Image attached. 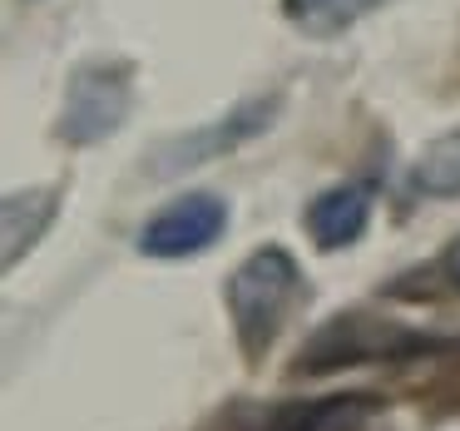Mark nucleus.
Segmentation results:
<instances>
[{
    "label": "nucleus",
    "mask_w": 460,
    "mask_h": 431,
    "mask_svg": "<svg viewBox=\"0 0 460 431\" xmlns=\"http://www.w3.org/2000/svg\"><path fill=\"white\" fill-rule=\"evenodd\" d=\"M430 337L396 328V322L367 318V312H337L327 328L312 332L307 352H302V372H332L351 367V362H376V357H411L426 352Z\"/></svg>",
    "instance_id": "nucleus-3"
},
{
    "label": "nucleus",
    "mask_w": 460,
    "mask_h": 431,
    "mask_svg": "<svg viewBox=\"0 0 460 431\" xmlns=\"http://www.w3.org/2000/svg\"><path fill=\"white\" fill-rule=\"evenodd\" d=\"M367 417H371V401L361 397V391H347V397H327V401L292 407L278 431H361Z\"/></svg>",
    "instance_id": "nucleus-9"
},
{
    "label": "nucleus",
    "mask_w": 460,
    "mask_h": 431,
    "mask_svg": "<svg viewBox=\"0 0 460 431\" xmlns=\"http://www.w3.org/2000/svg\"><path fill=\"white\" fill-rule=\"evenodd\" d=\"M302 268L292 263L288 248L268 243V248L248 253L228 278V318L238 332V347L248 352V362H258L262 352L278 342L288 312L302 298Z\"/></svg>",
    "instance_id": "nucleus-1"
},
{
    "label": "nucleus",
    "mask_w": 460,
    "mask_h": 431,
    "mask_svg": "<svg viewBox=\"0 0 460 431\" xmlns=\"http://www.w3.org/2000/svg\"><path fill=\"white\" fill-rule=\"evenodd\" d=\"M60 213V189H21V193H5L0 203V263L15 268L35 243L45 238V229L55 223Z\"/></svg>",
    "instance_id": "nucleus-6"
},
{
    "label": "nucleus",
    "mask_w": 460,
    "mask_h": 431,
    "mask_svg": "<svg viewBox=\"0 0 460 431\" xmlns=\"http://www.w3.org/2000/svg\"><path fill=\"white\" fill-rule=\"evenodd\" d=\"M223 233H228V203L218 193H183L139 229V253L144 258H193V253H208Z\"/></svg>",
    "instance_id": "nucleus-5"
},
{
    "label": "nucleus",
    "mask_w": 460,
    "mask_h": 431,
    "mask_svg": "<svg viewBox=\"0 0 460 431\" xmlns=\"http://www.w3.org/2000/svg\"><path fill=\"white\" fill-rule=\"evenodd\" d=\"M386 0H282V15L312 40H332V35L351 31L357 21H367L371 11H381Z\"/></svg>",
    "instance_id": "nucleus-8"
},
{
    "label": "nucleus",
    "mask_w": 460,
    "mask_h": 431,
    "mask_svg": "<svg viewBox=\"0 0 460 431\" xmlns=\"http://www.w3.org/2000/svg\"><path fill=\"white\" fill-rule=\"evenodd\" d=\"M272 114H278V94H258V100L233 104L223 120H213V124H203V130H189V134H179V139L159 144L149 174L154 179H173V174H183V169H199V164H208V159H223L228 149H238V144H248L252 134L268 130Z\"/></svg>",
    "instance_id": "nucleus-4"
},
{
    "label": "nucleus",
    "mask_w": 460,
    "mask_h": 431,
    "mask_svg": "<svg viewBox=\"0 0 460 431\" xmlns=\"http://www.w3.org/2000/svg\"><path fill=\"white\" fill-rule=\"evenodd\" d=\"M446 278H450V283H456V288H460V238H456V243H450V248H446Z\"/></svg>",
    "instance_id": "nucleus-11"
},
{
    "label": "nucleus",
    "mask_w": 460,
    "mask_h": 431,
    "mask_svg": "<svg viewBox=\"0 0 460 431\" xmlns=\"http://www.w3.org/2000/svg\"><path fill=\"white\" fill-rule=\"evenodd\" d=\"M411 184H416L420 193H436V199H450V193H460V139H450V144H440V149H430L426 159L416 164Z\"/></svg>",
    "instance_id": "nucleus-10"
},
{
    "label": "nucleus",
    "mask_w": 460,
    "mask_h": 431,
    "mask_svg": "<svg viewBox=\"0 0 460 431\" xmlns=\"http://www.w3.org/2000/svg\"><path fill=\"white\" fill-rule=\"evenodd\" d=\"M371 223V199L367 189H357V184H337V189L317 193L307 209V233L317 238V248H351V243L367 233Z\"/></svg>",
    "instance_id": "nucleus-7"
},
{
    "label": "nucleus",
    "mask_w": 460,
    "mask_h": 431,
    "mask_svg": "<svg viewBox=\"0 0 460 431\" xmlns=\"http://www.w3.org/2000/svg\"><path fill=\"white\" fill-rule=\"evenodd\" d=\"M134 104V70L124 60H90L75 70L70 90H65V110H60V134L65 144H100L110 134L124 130Z\"/></svg>",
    "instance_id": "nucleus-2"
}]
</instances>
